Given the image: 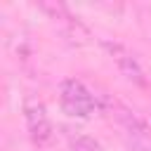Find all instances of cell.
I'll list each match as a JSON object with an SVG mask.
<instances>
[{"instance_id":"3","label":"cell","mask_w":151,"mask_h":151,"mask_svg":"<svg viewBox=\"0 0 151 151\" xmlns=\"http://www.w3.org/2000/svg\"><path fill=\"white\" fill-rule=\"evenodd\" d=\"M116 118H118L120 127L125 130V134L132 139V144L139 151H151V125L149 123H144L137 113H132L125 106H118Z\"/></svg>"},{"instance_id":"5","label":"cell","mask_w":151,"mask_h":151,"mask_svg":"<svg viewBox=\"0 0 151 151\" xmlns=\"http://www.w3.org/2000/svg\"><path fill=\"white\" fill-rule=\"evenodd\" d=\"M71 151H101V146L92 139V137H76L71 139Z\"/></svg>"},{"instance_id":"2","label":"cell","mask_w":151,"mask_h":151,"mask_svg":"<svg viewBox=\"0 0 151 151\" xmlns=\"http://www.w3.org/2000/svg\"><path fill=\"white\" fill-rule=\"evenodd\" d=\"M24 118H26L28 137L33 139V144L42 146V144H47L52 139V120H50L47 109H45L40 97L28 94L24 99Z\"/></svg>"},{"instance_id":"4","label":"cell","mask_w":151,"mask_h":151,"mask_svg":"<svg viewBox=\"0 0 151 151\" xmlns=\"http://www.w3.org/2000/svg\"><path fill=\"white\" fill-rule=\"evenodd\" d=\"M104 47H106V52L111 54V59L116 61L118 71H120L130 83H134V85H139V87H144V85H146L144 71H142L139 61L134 59V54H132L127 47H123V45H118V42H109V40L104 42Z\"/></svg>"},{"instance_id":"1","label":"cell","mask_w":151,"mask_h":151,"mask_svg":"<svg viewBox=\"0 0 151 151\" xmlns=\"http://www.w3.org/2000/svg\"><path fill=\"white\" fill-rule=\"evenodd\" d=\"M59 104L64 109V113H68L71 118H90L97 113V99L92 97V92L76 78H66L59 85Z\"/></svg>"}]
</instances>
